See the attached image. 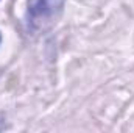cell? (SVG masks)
I'll return each instance as SVG.
<instances>
[{"mask_svg":"<svg viewBox=\"0 0 134 133\" xmlns=\"http://www.w3.org/2000/svg\"><path fill=\"white\" fill-rule=\"evenodd\" d=\"M64 0H30L28 2V22L31 25H42L44 22L56 17L63 9Z\"/></svg>","mask_w":134,"mask_h":133,"instance_id":"1","label":"cell"},{"mask_svg":"<svg viewBox=\"0 0 134 133\" xmlns=\"http://www.w3.org/2000/svg\"><path fill=\"white\" fill-rule=\"evenodd\" d=\"M0 41H2V34H0Z\"/></svg>","mask_w":134,"mask_h":133,"instance_id":"2","label":"cell"}]
</instances>
